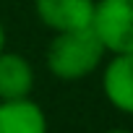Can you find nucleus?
<instances>
[{
  "label": "nucleus",
  "instance_id": "1",
  "mask_svg": "<svg viewBox=\"0 0 133 133\" xmlns=\"http://www.w3.org/2000/svg\"><path fill=\"white\" fill-rule=\"evenodd\" d=\"M107 57V50L91 26L55 31L44 50V65L52 78L73 84L94 76Z\"/></svg>",
  "mask_w": 133,
  "mask_h": 133
},
{
  "label": "nucleus",
  "instance_id": "2",
  "mask_svg": "<svg viewBox=\"0 0 133 133\" xmlns=\"http://www.w3.org/2000/svg\"><path fill=\"white\" fill-rule=\"evenodd\" d=\"M91 29L107 55L133 52V0H97Z\"/></svg>",
  "mask_w": 133,
  "mask_h": 133
},
{
  "label": "nucleus",
  "instance_id": "3",
  "mask_svg": "<svg viewBox=\"0 0 133 133\" xmlns=\"http://www.w3.org/2000/svg\"><path fill=\"white\" fill-rule=\"evenodd\" d=\"M94 5L97 0H31L37 21L52 34L91 26Z\"/></svg>",
  "mask_w": 133,
  "mask_h": 133
},
{
  "label": "nucleus",
  "instance_id": "4",
  "mask_svg": "<svg viewBox=\"0 0 133 133\" xmlns=\"http://www.w3.org/2000/svg\"><path fill=\"white\" fill-rule=\"evenodd\" d=\"M99 71H102V94L107 104L133 117V52L107 55Z\"/></svg>",
  "mask_w": 133,
  "mask_h": 133
},
{
  "label": "nucleus",
  "instance_id": "5",
  "mask_svg": "<svg viewBox=\"0 0 133 133\" xmlns=\"http://www.w3.org/2000/svg\"><path fill=\"white\" fill-rule=\"evenodd\" d=\"M37 86V71L26 55L3 50L0 52V102L31 97Z\"/></svg>",
  "mask_w": 133,
  "mask_h": 133
},
{
  "label": "nucleus",
  "instance_id": "6",
  "mask_svg": "<svg viewBox=\"0 0 133 133\" xmlns=\"http://www.w3.org/2000/svg\"><path fill=\"white\" fill-rule=\"evenodd\" d=\"M0 133H50L47 115L31 97L0 102Z\"/></svg>",
  "mask_w": 133,
  "mask_h": 133
},
{
  "label": "nucleus",
  "instance_id": "7",
  "mask_svg": "<svg viewBox=\"0 0 133 133\" xmlns=\"http://www.w3.org/2000/svg\"><path fill=\"white\" fill-rule=\"evenodd\" d=\"M3 50H8V31H5L3 18H0V52H3Z\"/></svg>",
  "mask_w": 133,
  "mask_h": 133
},
{
  "label": "nucleus",
  "instance_id": "8",
  "mask_svg": "<svg viewBox=\"0 0 133 133\" xmlns=\"http://www.w3.org/2000/svg\"><path fill=\"white\" fill-rule=\"evenodd\" d=\"M102 133H133V130H128V128H112V130H102Z\"/></svg>",
  "mask_w": 133,
  "mask_h": 133
}]
</instances>
